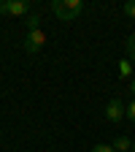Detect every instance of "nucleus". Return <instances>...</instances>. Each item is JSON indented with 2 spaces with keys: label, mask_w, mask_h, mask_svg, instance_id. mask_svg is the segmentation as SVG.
I'll use <instances>...</instances> for the list:
<instances>
[{
  "label": "nucleus",
  "mask_w": 135,
  "mask_h": 152,
  "mask_svg": "<svg viewBox=\"0 0 135 152\" xmlns=\"http://www.w3.org/2000/svg\"><path fill=\"white\" fill-rule=\"evenodd\" d=\"M132 152H135V141H132Z\"/></svg>",
  "instance_id": "obj_13"
},
{
  "label": "nucleus",
  "mask_w": 135,
  "mask_h": 152,
  "mask_svg": "<svg viewBox=\"0 0 135 152\" xmlns=\"http://www.w3.org/2000/svg\"><path fill=\"white\" fill-rule=\"evenodd\" d=\"M124 46H127V60H130V63H135V35H130V38H127V44H124Z\"/></svg>",
  "instance_id": "obj_8"
},
{
  "label": "nucleus",
  "mask_w": 135,
  "mask_h": 152,
  "mask_svg": "<svg viewBox=\"0 0 135 152\" xmlns=\"http://www.w3.org/2000/svg\"><path fill=\"white\" fill-rule=\"evenodd\" d=\"M46 44V33L43 30H27V38H25V52L27 54H38Z\"/></svg>",
  "instance_id": "obj_2"
},
{
  "label": "nucleus",
  "mask_w": 135,
  "mask_h": 152,
  "mask_svg": "<svg viewBox=\"0 0 135 152\" xmlns=\"http://www.w3.org/2000/svg\"><path fill=\"white\" fill-rule=\"evenodd\" d=\"M30 8H32L30 0H3V3H0V11H3V14H11V16L30 14Z\"/></svg>",
  "instance_id": "obj_3"
},
{
  "label": "nucleus",
  "mask_w": 135,
  "mask_h": 152,
  "mask_svg": "<svg viewBox=\"0 0 135 152\" xmlns=\"http://www.w3.org/2000/svg\"><path fill=\"white\" fill-rule=\"evenodd\" d=\"M119 76H124V79H130V82H132V63L127 60V57L119 63Z\"/></svg>",
  "instance_id": "obj_6"
},
{
  "label": "nucleus",
  "mask_w": 135,
  "mask_h": 152,
  "mask_svg": "<svg viewBox=\"0 0 135 152\" xmlns=\"http://www.w3.org/2000/svg\"><path fill=\"white\" fill-rule=\"evenodd\" d=\"M127 114V106L119 101V98H113V101H108V106H105V120H111V122H119L122 117Z\"/></svg>",
  "instance_id": "obj_4"
},
{
  "label": "nucleus",
  "mask_w": 135,
  "mask_h": 152,
  "mask_svg": "<svg viewBox=\"0 0 135 152\" xmlns=\"http://www.w3.org/2000/svg\"><path fill=\"white\" fill-rule=\"evenodd\" d=\"M25 25H27V30H41V16H38V14H30Z\"/></svg>",
  "instance_id": "obj_7"
},
{
  "label": "nucleus",
  "mask_w": 135,
  "mask_h": 152,
  "mask_svg": "<svg viewBox=\"0 0 135 152\" xmlns=\"http://www.w3.org/2000/svg\"><path fill=\"white\" fill-rule=\"evenodd\" d=\"M124 14L135 19V0H127V3H124Z\"/></svg>",
  "instance_id": "obj_9"
},
{
  "label": "nucleus",
  "mask_w": 135,
  "mask_h": 152,
  "mask_svg": "<svg viewBox=\"0 0 135 152\" xmlns=\"http://www.w3.org/2000/svg\"><path fill=\"white\" fill-rule=\"evenodd\" d=\"M113 149H116V152H130L132 149V141L127 139V136H116V139H113V144H111Z\"/></svg>",
  "instance_id": "obj_5"
},
{
  "label": "nucleus",
  "mask_w": 135,
  "mask_h": 152,
  "mask_svg": "<svg viewBox=\"0 0 135 152\" xmlns=\"http://www.w3.org/2000/svg\"><path fill=\"white\" fill-rule=\"evenodd\" d=\"M84 11V0H51V14L62 22H73Z\"/></svg>",
  "instance_id": "obj_1"
},
{
  "label": "nucleus",
  "mask_w": 135,
  "mask_h": 152,
  "mask_svg": "<svg viewBox=\"0 0 135 152\" xmlns=\"http://www.w3.org/2000/svg\"><path fill=\"white\" fill-rule=\"evenodd\" d=\"M92 152H116V149H113L111 144H97V147H95Z\"/></svg>",
  "instance_id": "obj_11"
},
{
  "label": "nucleus",
  "mask_w": 135,
  "mask_h": 152,
  "mask_svg": "<svg viewBox=\"0 0 135 152\" xmlns=\"http://www.w3.org/2000/svg\"><path fill=\"white\" fill-rule=\"evenodd\" d=\"M130 92H132V98H135V76H132V82H130Z\"/></svg>",
  "instance_id": "obj_12"
},
{
  "label": "nucleus",
  "mask_w": 135,
  "mask_h": 152,
  "mask_svg": "<svg viewBox=\"0 0 135 152\" xmlns=\"http://www.w3.org/2000/svg\"><path fill=\"white\" fill-rule=\"evenodd\" d=\"M124 117H127L130 122H135V101H132V103L127 106V114H124Z\"/></svg>",
  "instance_id": "obj_10"
}]
</instances>
